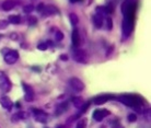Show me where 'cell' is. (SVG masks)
Listing matches in <instances>:
<instances>
[{
  "instance_id": "obj_3",
  "label": "cell",
  "mask_w": 151,
  "mask_h": 128,
  "mask_svg": "<svg viewBox=\"0 0 151 128\" xmlns=\"http://www.w3.org/2000/svg\"><path fill=\"white\" fill-rule=\"evenodd\" d=\"M19 59V53L14 49H8V52L4 54V61L8 65L15 64Z\"/></svg>"
},
{
  "instance_id": "obj_17",
  "label": "cell",
  "mask_w": 151,
  "mask_h": 128,
  "mask_svg": "<svg viewBox=\"0 0 151 128\" xmlns=\"http://www.w3.org/2000/svg\"><path fill=\"white\" fill-rule=\"evenodd\" d=\"M71 102H72V104H73V106H75V107L79 109V107H81V106L83 105L84 100H83L81 96H75V98H72Z\"/></svg>"
},
{
  "instance_id": "obj_1",
  "label": "cell",
  "mask_w": 151,
  "mask_h": 128,
  "mask_svg": "<svg viewBox=\"0 0 151 128\" xmlns=\"http://www.w3.org/2000/svg\"><path fill=\"white\" fill-rule=\"evenodd\" d=\"M118 101L121 102L122 104H124L129 107H136L141 104L140 99L137 95H132V94H123L118 96Z\"/></svg>"
},
{
  "instance_id": "obj_26",
  "label": "cell",
  "mask_w": 151,
  "mask_h": 128,
  "mask_svg": "<svg viewBox=\"0 0 151 128\" xmlns=\"http://www.w3.org/2000/svg\"><path fill=\"white\" fill-rule=\"evenodd\" d=\"M127 118H128V122H130V123H135V122L137 121V115L134 113H130Z\"/></svg>"
},
{
  "instance_id": "obj_18",
  "label": "cell",
  "mask_w": 151,
  "mask_h": 128,
  "mask_svg": "<svg viewBox=\"0 0 151 128\" xmlns=\"http://www.w3.org/2000/svg\"><path fill=\"white\" fill-rule=\"evenodd\" d=\"M7 21L10 22L11 24H19L20 21H21V18H20V15H18V14H12V15H9V18H8Z\"/></svg>"
},
{
  "instance_id": "obj_34",
  "label": "cell",
  "mask_w": 151,
  "mask_h": 128,
  "mask_svg": "<svg viewBox=\"0 0 151 128\" xmlns=\"http://www.w3.org/2000/svg\"><path fill=\"white\" fill-rule=\"evenodd\" d=\"M71 2H78V1H81V0H70Z\"/></svg>"
},
{
  "instance_id": "obj_14",
  "label": "cell",
  "mask_w": 151,
  "mask_h": 128,
  "mask_svg": "<svg viewBox=\"0 0 151 128\" xmlns=\"http://www.w3.org/2000/svg\"><path fill=\"white\" fill-rule=\"evenodd\" d=\"M71 41H72V45L75 47H79L80 45V35H79V31L77 29H73L71 33Z\"/></svg>"
},
{
  "instance_id": "obj_32",
  "label": "cell",
  "mask_w": 151,
  "mask_h": 128,
  "mask_svg": "<svg viewBox=\"0 0 151 128\" xmlns=\"http://www.w3.org/2000/svg\"><path fill=\"white\" fill-rule=\"evenodd\" d=\"M57 128H66V126H65V125H59Z\"/></svg>"
},
{
  "instance_id": "obj_8",
  "label": "cell",
  "mask_w": 151,
  "mask_h": 128,
  "mask_svg": "<svg viewBox=\"0 0 151 128\" xmlns=\"http://www.w3.org/2000/svg\"><path fill=\"white\" fill-rule=\"evenodd\" d=\"M32 112L34 114V117H35V121L38 122V123H46L47 122V113H45L44 111H42V109H32Z\"/></svg>"
},
{
  "instance_id": "obj_25",
  "label": "cell",
  "mask_w": 151,
  "mask_h": 128,
  "mask_svg": "<svg viewBox=\"0 0 151 128\" xmlns=\"http://www.w3.org/2000/svg\"><path fill=\"white\" fill-rule=\"evenodd\" d=\"M8 25H9V22H8L7 20H0V30L7 29Z\"/></svg>"
},
{
  "instance_id": "obj_9",
  "label": "cell",
  "mask_w": 151,
  "mask_h": 128,
  "mask_svg": "<svg viewBox=\"0 0 151 128\" xmlns=\"http://www.w3.org/2000/svg\"><path fill=\"white\" fill-rule=\"evenodd\" d=\"M114 99H115V96L112 94H102V95L96 96V98L93 100V102H94L96 105H102V104L111 101V100H114Z\"/></svg>"
},
{
  "instance_id": "obj_36",
  "label": "cell",
  "mask_w": 151,
  "mask_h": 128,
  "mask_svg": "<svg viewBox=\"0 0 151 128\" xmlns=\"http://www.w3.org/2000/svg\"><path fill=\"white\" fill-rule=\"evenodd\" d=\"M1 37H2V35H0V38H1Z\"/></svg>"
},
{
  "instance_id": "obj_29",
  "label": "cell",
  "mask_w": 151,
  "mask_h": 128,
  "mask_svg": "<svg viewBox=\"0 0 151 128\" xmlns=\"http://www.w3.org/2000/svg\"><path fill=\"white\" fill-rule=\"evenodd\" d=\"M44 8H45V4H40L37 6V7H36V10H37L38 12H42L43 11V9H44Z\"/></svg>"
},
{
  "instance_id": "obj_20",
  "label": "cell",
  "mask_w": 151,
  "mask_h": 128,
  "mask_svg": "<svg viewBox=\"0 0 151 128\" xmlns=\"http://www.w3.org/2000/svg\"><path fill=\"white\" fill-rule=\"evenodd\" d=\"M34 9H35V7L33 4H27V6H24V7H23V12L29 14V13L34 11Z\"/></svg>"
},
{
  "instance_id": "obj_30",
  "label": "cell",
  "mask_w": 151,
  "mask_h": 128,
  "mask_svg": "<svg viewBox=\"0 0 151 128\" xmlns=\"http://www.w3.org/2000/svg\"><path fill=\"white\" fill-rule=\"evenodd\" d=\"M60 58L61 60H64V61H67L68 60V55H66V54H64V55H60Z\"/></svg>"
},
{
  "instance_id": "obj_27",
  "label": "cell",
  "mask_w": 151,
  "mask_h": 128,
  "mask_svg": "<svg viewBox=\"0 0 151 128\" xmlns=\"http://www.w3.org/2000/svg\"><path fill=\"white\" fill-rule=\"evenodd\" d=\"M47 47H48L47 43H41V44H38L37 45V49H40V50H46Z\"/></svg>"
},
{
  "instance_id": "obj_23",
  "label": "cell",
  "mask_w": 151,
  "mask_h": 128,
  "mask_svg": "<svg viewBox=\"0 0 151 128\" xmlns=\"http://www.w3.org/2000/svg\"><path fill=\"white\" fill-rule=\"evenodd\" d=\"M89 107H90V102H84V103H83V105L80 107V109H81V112H80V114L86 113Z\"/></svg>"
},
{
  "instance_id": "obj_5",
  "label": "cell",
  "mask_w": 151,
  "mask_h": 128,
  "mask_svg": "<svg viewBox=\"0 0 151 128\" xmlns=\"http://www.w3.org/2000/svg\"><path fill=\"white\" fill-rule=\"evenodd\" d=\"M0 89H2L4 92H8L11 89V82L8 79V77L6 73L2 71H0Z\"/></svg>"
},
{
  "instance_id": "obj_10",
  "label": "cell",
  "mask_w": 151,
  "mask_h": 128,
  "mask_svg": "<svg viewBox=\"0 0 151 128\" xmlns=\"http://www.w3.org/2000/svg\"><path fill=\"white\" fill-rule=\"evenodd\" d=\"M43 17H49V15H55L58 14L59 11L55 6L53 4H49V6H45V8L43 9V11L41 12Z\"/></svg>"
},
{
  "instance_id": "obj_35",
  "label": "cell",
  "mask_w": 151,
  "mask_h": 128,
  "mask_svg": "<svg viewBox=\"0 0 151 128\" xmlns=\"http://www.w3.org/2000/svg\"><path fill=\"white\" fill-rule=\"evenodd\" d=\"M115 128H124V127H123V126H121V125H118V126H116Z\"/></svg>"
},
{
  "instance_id": "obj_16",
  "label": "cell",
  "mask_w": 151,
  "mask_h": 128,
  "mask_svg": "<svg viewBox=\"0 0 151 128\" xmlns=\"http://www.w3.org/2000/svg\"><path fill=\"white\" fill-rule=\"evenodd\" d=\"M67 109H68V103H67V102L60 103L56 109V115H60V114L65 113V112L67 111Z\"/></svg>"
},
{
  "instance_id": "obj_13",
  "label": "cell",
  "mask_w": 151,
  "mask_h": 128,
  "mask_svg": "<svg viewBox=\"0 0 151 128\" xmlns=\"http://www.w3.org/2000/svg\"><path fill=\"white\" fill-rule=\"evenodd\" d=\"M15 6H17V2L14 0H4L2 4H1V8H2L4 11H10Z\"/></svg>"
},
{
  "instance_id": "obj_6",
  "label": "cell",
  "mask_w": 151,
  "mask_h": 128,
  "mask_svg": "<svg viewBox=\"0 0 151 128\" xmlns=\"http://www.w3.org/2000/svg\"><path fill=\"white\" fill-rule=\"evenodd\" d=\"M22 88L24 90V98L27 102H33L34 100V90L33 88L27 84L25 82H22Z\"/></svg>"
},
{
  "instance_id": "obj_21",
  "label": "cell",
  "mask_w": 151,
  "mask_h": 128,
  "mask_svg": "<svg viewBox=\"0 0 151 128\" xmlns=\"http://www.w3.org/2000/svg\"><path fill=\"white\" fill-rule=\"evenodd\" d=\"M77 128H87V118H82L78 122Z\"/></svg>"
},
{
  "instance_id": "obj_4",
  "label": "cell",
  "mask_w": 151,
  "mask_h": 128,
  "mask_svg": "<svg viewBox=\"0 0 151 128\" xmlns=\"http://www.w3.org/2000/svg\"><path fill=\"white\" fill-rule=\"evenodd\" d=\"M111 114V112L109 109H95L93 114H92V117H93V119L95 122H102L106 116H109Z\"/></svg>"
},
{
  "instance_id": "obj_12",
  "label": "cell",
  "mask_w": 151,
  "mask_h": 128,
  "mask_svg": "<svg viewBox=\"0 0 151 128\" xmlns=\"http://www.w3.org/2000/svg\"><path fill=\"white\" fill-rule=\"evenodd\" d=\"M27 118H29V114L27 113H25V112H18L14 115H12L11 121L13 123H17V122H20V121H24Z\"/></svg>"
},
{
  "instance_id": "obj_24",
  "label": "cell",
  "mask_w": 151,
  "mask_h": 128,
  "mask_svg": "<svg viewBox=\"0 0 151 128\" xmlns=\"http://www.w3.org/2000/svg\"><path fill=\"white\" fill-rule=\"evenodd\" d=\"M105 23H106V29L109 31H111L113 29V20L111 19V18H107L105 20Z\"/></svg>"
},
{
  "instance_id": "obj_22",
  "label": "cell",
  "mask_w": 151,
  "mask_h": 128,
  "mask_svg": "<svg viewBox=\"0 0 151 128\" xmlns=\"http://www.w3.org/2000/svg\"><path fill=\"white\" fill-rule=\"evenodd\" d=\"M55 40H56L57 42L63 41V40H64V33L60 32V31H57L56 33H55Z\"/></svg>"
},
{
  "instance_id": "obj_2",
  "label": "cell",
  "mask_w": 151,
  "mask_h": 128,
  "mask_svg": "<svg viewBox=\"0 0 151 128\" xmlns=\"http://www.w3.org/2000/svg\"><path fill=\"white\" fill-rule=\"evenodd\" d=\"M72 58H73L75 61L80 63V64H87L88 63L87 53L83 49H79V48L73 49V52H72Z\"/></svg>"
},
{
  "instance_id": "obj_7",
  "label": "cell",
  "mask_w": 151,
  "mask_h": 128,
  "mask_svg": "<svg viewBox=\"0 0 151 128\" xmlns=\"http://www.w3.org/2000/svg\"><path fill=\"white\" fill-rule=\"evenodd\" d=\"M69 86L76 91V92H81L84 90V83L79 78H71L69 80Z\"/></svg>"
},
{
  "instance_id": "obj_28",
  "label": "cell",
  "mask_w": 151,
  "mask_h": 128,
  "mask_svg": "<svg viewBox=\"0 0 151 128\" xmlns=\"http://www.w3.org/2000/svg\"><path fill=\"white\" fill-rule=\"evenodd\" d=\"M29 23H30V25H35L37 23V19L35 17H31L30 19H29Z\"/></svg>"
},
{
  "instance_id": "obj_33",
  "label": "cell",
  "mask_w": 151,
  "mask_h": 128,
  "mask_svg": "<svg viewBox=\"0 0 151 128\" xmlns=\"http://www.w3.org/2000/svg\"><path fill=\"white\" fill-rule=\"evenodd\" d=\"M126 1H128V2H136V0H126Z\"/></svg>"
},
{
  "instance_id": "obj_11",
  "label": "cell",
  "mask_w": 151,
  "mask_h": 128,
  "mask_svg": "<svg viewBox=\"0 0 151 128\" xmlns=\"http://www.w3.org/2000/svg\"><path fill=\"white\" fill-rule=\"evenodd\" d=\"M0 104L4 109H8V111H11L13 107V102L11 101V99L9 96H6V95L0 98Z\"/></svg>"
},
{
  "instance_id": "obj_15",
  "label": "cell",
  "mask_w": 151,
  "mask_h": 128,
  "mask_svg": "<svg viewBox=\"0 0 151 128\" xmlns=\"http://www.w3.org/2000/svg\"><path fill=\"white\" fill-rule=\"evenodd\" d=\"M92 20H93V24H94L95 27H98V29L102 27V25H103V15L99 14V13H95V14L93 15V18H92Z\"/></svg>"
},
{
  "instance_id": "obj_19",
  "label": "cell",
  "mask_w": 151,
  "mask_h": 128,
  "mask_svg": "<svg viewBox=\"0 0 151 128\" xmlns=\"http://www.w3.org/2000/svg\"><path fill=\"white\" fill-rule=\"evenodd\" d=\"M69 20H70V23L73 27L77 25V23L79 22V18H78V15L76 14V13H70L69 14Z\"/></svg>"
},
{
  "instance_id": "obj_31",
  "label": "cell",
  "mask_w": 151,
  "mask_h": 128,
  "mask_svg": "<svg viewBox=\"0 0 151 128\" xmlns=\"http://www.w3.org/2000/svg\"><path fill=\"white\" fill-rule=\"evenodd\" d=\"M113 49H114V47H113V46H111L110 48H109V50H107V53H106V56H109V55H110V53L113 50Z\"/></svg>"
}]
</instances>
